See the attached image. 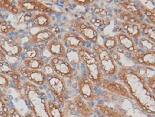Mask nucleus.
Returning <instances> with one entry per match:
<instances>
[{
  "instance_id": "36",
  "label": "nucleus",
  "mask_w": 155,
  "mask_h": 117,
  "mask_svg": "<svg viewBox=\"0 0 155 117\" xmlns=\"http://www.w3.org/2000/svg\"><path fill=\"white\" fill-rule=\"evenodd\" d=\"M93 12L94 14H97V15H101L103 16H107L109 15V12H107L106 9H104L102 7H96L93 9Z\"/></svg>"
},
{
  "instance_id": "37",
  "label": "nucleus",
  "mask_w": 155,
  "mask_h": 117,
  "mask_svg": "<svg viewBox=\"0 0 155 117\" xmlns=\"http://www.w3.org/2000/svg\"><path fill=\"white\" fill-rule=\"evenodd\" d=\"M90 22L94 25V27H99L100 26H102V25H104V22L102 20L100 19H95V18H92L90 19Z\"/></svg>"
},
{
  "instance_id": "2",
  "label": "nucleus",
  "mask_w": 155,
  "mask_h": 117,
  "mask_svg": "<svg viewBox=\"0 0 155 117\" xmlns=\"http://www.w3.org/2000/svg\"><path fill=\"white\" fill-rule=\"evenodd\" d=\"M77 51L79 58L86 68L87 77L99 88L106 77L101 69L97 55L92 50L87 48L86 46L81 47Z\"/></svg>"
},
{
  "instance_id": "18",
  "label": "nucleus",
  "mask_w": 155,
  "mask_h": 117,
  "mask_svg": "<svg viewBox=\"0 0 155 117\" xmlns=\"http://www.w3.org/2000/svg\"><path fill=\"white\" fill-rule=\"evenodd\" d=\"M57 35H55L50 30V29H42L41 30H39L30 37V41L29 44L34 45H45L46 43H48L49 42L52 40L55 37H57Z\"/></svg>"
},
{
  "instance_id": "12",
  "label": "nucleus",
  "mask_w": 155,
  "mask_h": 117,
  "mask_svg": "<svg viewBox=\"0 0 155 117\" xmlns=\"http://www.w3.org/2000/svg\"><path fill=\"white\" fill-rule=\"evenodd\" d=\"M17 7L21 11L26 12H39L44 13H51L54 11L50 7L45 5L37 0H19L17 2Z\"/></svg>"
},
{
  "instance_id": "4",
  "label": "nucleus",
  "mask_w": 155,
  "mask_h": 117,
  "mask_svg": "<svg viewBox=\"0 0 155 117\" xmlns=\"http://www.w3.org/2000/svg\"><path fill=\"white\" fill-rule=\"evenodd\" d=\"M92 50L98 58L99 65L106 78H113L117 76L119 71L118 63L112 53L107 51L102 45L94 44Z\"/></svg>"
},
{
  "instance_id": "33",
  "label": "nucleus",
  "mask_w": 155,
  "mask_h": 117,
  "mask_svg": "<svg viewBox=\"0 0 155 117\" xmlns=\"http://www.w3.org/2000/svg\"><path fill=\"white\" fill-rule=\"evenodd\" d=\"M12 80L9 76L2 73H0V89L8 88L11 85Z\"/></svg>"
},
{
  "instance_id": "11",
  "label": "nucleus",
  "mask_w": 155,
  "mask_h": 117,
  "mask_svg": "<svg viewBox=\"0 0 155 117\" xmlns=\"http://www.w3.org/2000/svg\"><path fill=\"white\" fill-rule=\"evenodd\" d=\"M99 88L104 89L113 95L124 97L126 98H132L128 89L124 84L117 83L116 81H109L107 78L104 79V81L99 86Z\"/></svg>"
},
{
  "instance_id": "1",
  "label": "nucleus",
  "mask_w": 155,
  "mask_h": 117,
  "mask_svg": "<svg viewBox=\"0 0 155 117\" xmlns=\"http://www.w3.org/2000/svg\"><path fill=\"white\" fill-rule=\"evenodd\" d=\"M117 76L138 106L144 112L154 114V93L147 85L145 77L132 67H121Z\"/></svg>"
},
{
  "instance_id": "26",
  "label": "nucleus",
  "mask_w": 155,
  "mask_h": 117,
  "mask_svg": "<svg viewBox=\"0 0 155 117\" xmlns=\"http://www.w3.org/2000/svg\"><path fill=\"white\" fill-rule=\"evenodd\" d=\"M107 51L112 54H115L118 51V44H117V41L116 37L114 36H109L106 37L103 42V45H102Z\"/></svg>"
},
{
  "instance_id": "29",
  "label": "nucleus",
  "mask_w": 155,
  "mask_h": 117,
  "mask_svg": "<svg viewBox=\"0 0 155 117\" xmlns=\"http://www.w3.org/2000/svg\"><path fill=\"white\" fill-rule=\"evenodd\" d=\"M119 17L122 19L123 22H130L134 24H140L142 19L139 18V17L133 15L132 13L128 12L123 10L119 14Z\"/></svg>"
},
{
  "instance_id": "17",
  "label": "nucleus",
  "mask_w": 155,
  "mask_h": 117,
  "mask_svg": "<svg viewBox=\"0 0 155 117\" xmlns=\"http://www.w3.org/2000/svg\"><path fill=\"white\" fill-rule=\"evenodd\" d=\"M46 50L50 53L51 56L67 58L68 50L64 45L61 40L55 37L52 40L49 42L46 46Z\"/></svg>"
},
{
  "instance_id": "22",
  "label": "nucleus",
  "mask_w": 155,
  "mask_h": 117,
  "mask_svg": "<svg viewBox=\"0 0 155 117\" xmlns=\"http://www.w3.org/2000/svg\"><path fill=\"white\" fill-rule=\"evenodd\" d=\"M118 6H120L121 8H122L123 10L128 12L132 13L133 15L139 17V18L144 20L142 18L144 17L142 9H140L137 2H135L132 0H127V1L120 2L118 3Z\"/></svg>"
},
{
  "instance_id": "42",
  "label": "nucleus",
  "mask_w": 155,
  "mask_h": 117,
  "mask_svg": "<svg viewBox=\"0 0 155 117\" xmlns=\"http://www.w3.org/2000/svg\"><path fill=\"white\" fill-rule=\"evenodd\" d=\"M0 37H1V36H0Z\"/></svg>"
},
{
  "instance_id": "34",
  "label": "nucleus",
  "mask_w": 155,
  "mask_h": 117,
  "mask_svg": "<svg viewBox=\"0 0 155 117\" xmlns=\"http://www.w3.org/2000/svg\"><path fill=\"white\" fill-rule=\"evenodd\" d=\"M146 79V83L149 88H150V90L152 91L153 93H154V88H155V78L154 76H150V77H147L145 78Z\"/></svg>"
},
{
  "instance_id": "31",
  "label": "nucleus",
  "mask_w": 155,
  "mask_h": 117,
  "mask_svg": "<svg viewBox=\"0 0 155 117\" xmlns=\"http://www.w3.org/2000/svg\"><path fill=\"white\" fill-rule=\"evenodd\" d=\"M15 30V28L11 24L5 19H0V34L8 36L9 35L13 33Z\"/></svg>"
},
{
  "instance_id": "20",
  "label": "nucleus",
  "mask_w": 155,
  "mask_h": 117,
  "mask_svg": "<svg viewBox=\"0 0 155 117\" xmlns=\"http://www.w3.org/2000/svg\"><path fill=\"white\" fill-rule=\"evenodd\" d=\"M30 22L33 24L34 26L43 29L50 27L52 24V20H51L50 16L47 13L44 12L35 14L31 17Z\"/></svg>"
},
{
  "instance_id": "38",
  "label": "nucleus",
  "mask_w": 155,
  "mask_h": 117,
  "mask_svg": "<svg viewBox=\"0 0 155 117\" xmlns=\"http://www.w3.org/2000/svg\"><path fill=\"white\" fill-rule=\"evenodd\" d=\"M9 117H22L15 108H9Z\"/></svg>"
},
{
  "instance_id": "21",
  "label": "nucleus",
  "mask_w": 155,
  "mask_h": 117,
  "mask_svg": "<svg viewBox=\"0 0 155 117\" xmlns=\"http://www.w3.org/2000/svg\"><path fill=\"white\" fill-rule=\"evenodd\" d=\"M122 29L124 30V33L134 39V40H139L142 37V29H141L140 24H134L122 22L121 24Z\"/></svg>"
},
{
  "instance_id": "13",
  "label": "nucleus",
  "mask_w": 155,
  "mask_h": 117,
  "mask_svg": "<svg viewBox=\"0 0 155 117\" xmlns=\"http://www.w3.org/2000/svg\"><path fill=\"white\" fill-rule=\"evenodd\" d=\"M132 60L134 63L145 68H153L155 66V50L143 51L133 53L131 54Z\"/></svg>"
},
{
  "instance_id": "25",
  "label": "nucleus",
  "mask_w": 155,
  "mask_h": 117,
  "mask_svg": "<svg viewBox=\"0 0 155 117\" xmlns=\"http://www.w3.org/2000/svg\"><path fill=\"white\" fill-rule=\"evenodd\" d=\"M140 25L142 29V37L152 42H155V27L150 23L147 22L144 19L141 22Z\"/></svg>"
},
{
  "instance_id": "5",
  "label": "nucleus",
  "mask_w": 155,
  "mask_h": 117,
  "mask_svg": "<svg viewBox=\"0 0 155 117\" xmlns=\"http://www.w3.org/2000/svg\"><path fill=\"white\" fill-rule=\"evenodd\" d=\"M46 85L55 102L59 105L64 104L67 96L66 79L54 73H50L47 75Z\"/></svg>"
},
{
  "instance_id": "39",
  "label": "nucleus",
  "mask_w": 155,
  "mask_h": 117,
  "mask_svg": "<svg viewBox=\"0 0 155 117\" xmlns=\"http://www.w3.org/2000/svg\"><path fill=\"white\" fill-rule=\"evenodd\" d=\"M24 117H36V116H35V114L31 111V112L27 113Z\"/></svg>"
},
{
  "instance_id": "23",
  "label": "nucleus",
  "mask_w": 155,
  "mask_h": 117,
  "mask_svg": "<svg viewBox=\"0 0 155 117\" xmlns=\"http://www.w3.org/2000/svg\"><path fill=\"white\" fill-rule=\"evenodd\" d=\"M47 63V61L40 57H33V58L25 57L21 61V64L24 67L31 70H43Z\"/></svg>"
},
{
  "instance_id": "8",
  "label": "nucleus",
  "mask_w": 155,
  "mask_h": 117,
  "mask_svg": "<svg viewBox=\"0 0 155 117\" xmlns=\"http://www.w3.org/2000/svg\"><path fill=\"white\" fill-rule=\"evenodd\" d=\"M17 72L26 80L35 84L37 86H42L46 84L47 75L43 70H31L19 64L16 68Z\"/></svg>"
},
{
  "instance_id": "27",
  "label": "nucleus",
  "mask_w": 155,
  "mask_h": 117,
  "mask_svg": "<svg viewBox=\"0 0 155 117\" xmlns=\"http://www.w3.org/2000/svg\"><path fill=\"white\" fill-rule=\"evenodd\" d=\"M17 71L13 65L7 61H0V73H2L6 76L12 78L14 75L17 73Z\"/></svg>"
},
{
  "instance_id": "9",
  "label": "nucleus",
  "mask_w": 155,
  "mask_h": 117,
  "mask_svg": "<svg viewBox=\"0 0 155 117\" xmlns=\"http://www.w3.org/2000/svg\"><path fill=\"white\" fill-rule=\"evenodd\" d=\"M0 50L8 57H20L23 54L24 47L13 39L7 36L0 37Z\"/></svg>"
},
{
  "instance_id": "28",
  "label": "nucleus",
  "mask_w": 155,
  "mask_h": 117,
  "mask_svg": "<svg viewBox=\"0 0 155 117\" xmlns=\"http://www.w3.org/2000/svg\"><path fill=\"white\" fill-rule=\"evenodd\" d=\"M9 98L6 94L0 96V117H9Z\"/></svg>"
},
{
  "instance_id": "35",
  "label": "nucleus",
  "mask_w": 155,
  "mask_h": 117,
  "mask_svg": "<svg viewBox=\"0 0 155 117\" xmlns=\"http://www.w3.org/2000/svg\"><path fill=\"white\" fill-rule=\"evenodd\" d=\"M73 2L79 6H87L92 5L97 0H71Z\"/></svg>"
},
{
  "instance_id": "16",
  "label": "nucleus",
  "mask_w": 155,
  "mask_h": 117,
  "mask_svg": "<svg viewBox=\"0 0 155 117\" xmlns=\"http://www.w3.org/2000/svg\"><path fill=\"white\" fill-rule=\"evenodd\" d=\"M75 106L76 114L81 117H92L94 114V111L89 103L83 99L79 95H74L71 98Z\"/></svg>"
},
{
  "instance_id": "24",
  "label": "nucleus",
  "mask_w": 155,
  "mask_h": 117,
  "mask_svg": "<svg viewBox=\"0 0 155 117\" xmlns=\"http://www.w3.org/2000/svg\"><path fill=\"white\" fill-rule=\"evenodd\" d=\"M46 107L49 117H67L60 105L51 99H46Z\"/></svg>"
},
{
  "instance_id": "3",
  "label": "nucleus",
  "mask_w": 155,
  "mask_h": 117,
  "mask_svg": "<svg viewBox=\"0 0 155 117\" xmlns=\"http://www.w3.org/2000/svg\"><path fill=\"white\" fill-rule=\"evenodd\" d=\"M21 98L27 101L31 111L36 117H49L46 107V98L38 86L26 80Z\"/></svg>"
},
{
  "instance_id": "32",
  "label": "nucleus",
  "mask_w": 155,
  "mask_h": 117,
  "mask_svg": "<svg viewBox=\"0 0 155 117\" xmlns=\"http://www.w3.org/2000/svg\"><path fill=\"white\" fill-rule=\"evenodd\" d=\"M40 53V50L38 47L36 46L27 47L25 51H23V54H25V57H29V58L39 57L41 55Z\"/></svg>"
},
{
  "instance_id": "30",
  "label": "nucleus",
  "mask_w": 155,
  "mask_h": 117,
  "mask_svg": "<svg viewBox=\"0 0 155 117\" xmlns=\"http://www.w3.org/2000/svg\"><path fill=\"white\" fill-rule=\"evenodd\" d=\"M138 47L141 50L143 51H150L155 50V42H152L150 40L145 38L144 37H140L139 39Z\"/></svg>"
},
{
  "instance_id": "7",
  "label": "nucleus",
  "mask_w": 155,
  "mask_h": 117,
  "mask_svg": "<svg viewBox=\"0 0 155 117\" xmlns=\"http://www.w3.org/2000/svg\"><path fill=\"white\" fill-rule=\"evenodd\" d=\"M95 86L94 83L87 76L80 77L77 82L79 95L87 102H97L100 99V96L97 93Z\"/></svg>"
},
{
  "instance_id": "41",
  "label": "nucleus",
  "mask_w": 155,
  "mask_h": 117,
  "mask_svg": "<svg viewBox=\"0 0 155 117\" xmlns=\"http://www.w3.org/2000/svg\"><path fill=\"white\" fill-rule=\"evenodd\" d=\"M51 1H52L53 2H58L59 0H51Z\"/></svg>"
},
{
  "instance_id": "19",
  "label": "nucleus",
  "mask_w": 155,
  "mask_h": 117,
  "mask_svg": "<svg viewBox=\"0 0 155 117\" xmlns=\"http://www.w3.org/2000/svg\"><path fill=\"white\" fill-rule=\"evenodd\" d=\"M94 113H97L101 117H127L125 112L117 110L107 105L97 104L94 107H92Z\"/></svg>"
},
{
  "instance_id": "15",
  "label": "nucleus",
  "mask_w": 155,
  "mask_h": 117,
  "mask_svg": "<svg viewBox=\"0 0 155 117\" xmlns=\"http://www.w3.org/2000/svg\"><path fill=\"white\" fill-rule=\"evenodd\" d=\"M115 37L117 38L118 47L125 52L132 54L140 50L134 40L128 36L126 33H120L115 35Z\"/></svg>"
},
{
  "instance_id": "40",
  "label": "nucleus",
  "mask_w": 155,
  "mask_h": 117,
  "mask_svg": "<svg viewBox=\"0 0 155 117\" xmlns=\"http://www.w3.org/2000/svg\"><path fill=\"white\" fill-rule=\"evenodd\" d=\"M5 92H3L1 90V89H0V96H3V95H5Z\"/></svg>"
},
{
  "instance_id": "10",
  "label": "nucleus",
  "mask_w": 155,
  "mask_h": 117,
  "mask_svg": "<svg viewBox=\"0 0 155 117\" xmlns=\"http://www.w3.org/2000/svg\"><path fill=\"white\" fill-rule=\"evenodd\" d=\"M77 34L89 43H94L98 40V32L93 25H88L84 22H79L74 25Z\"/></svg>"
},
{
  "instance_id": "14",
  "label": "nucleus",
  "mask_w": 155,
  "mask_h": 117,
  "mask_svg": "<svg viewBox=\"0 0 155 117\" xmlns=\"http://www.w3.org/2000/svg\"><path fill=\"white\" fill-rule=\"evenodd\" d=\"M61 41L67 50H77L81 47H84L86 42L79 34L75 32L69 31L65 33L61 37Z\"/></svg>"
},
{
  "instance_id": "6",
  "label": "nucleus",
  "mask_w": 155,
  "mask_h": 117,
  "mask_svg": "<svg viewBox=\"0 0 155 117\" xmlns=\"http://www.w3.org/2000/svg\"><path fill=\"white\" fill-rule=\"evenodd\" d=\"M53 73L65 79H71L74 76V69L66 58L51 56L47 63Z\"/></svg>"
}]
</instances>
